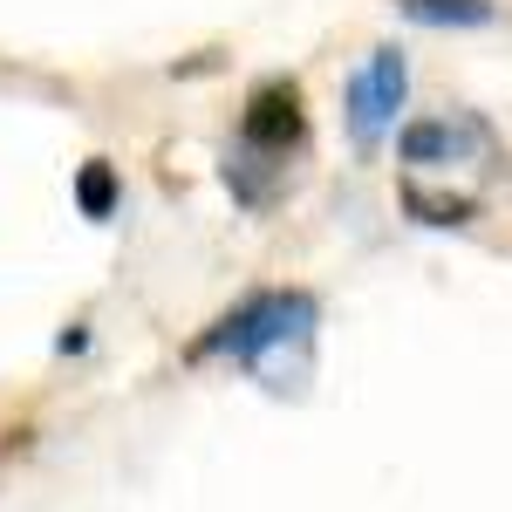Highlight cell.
Instances as JSON below:
<instances>
[{"label": "cell", "instance_id": "obj_4", "mask_svg": "<svg viewBox=\"0 0 512 512\" xmlns=\"http://www.w3.org/2000/svg\"><path fill=\"white\" fill-rule=\"evenodd\" d=\"M485 144H492L485 117H410V123H396V164H403L410 178L451 171V164L478 158Z\"/></svg>", "mask_w": 512, "mask_h": 512}, {"label": "cell", "instance_id": "obj_2", "mask_svg": "<svg viewBox=\"0 0 512 512\" xmlns=\"http://www.w3.org/2000/svg\"><path fill=\"white\" fill-rule=\"evenodd\" d=\"M308 151V103H301V82L294 76H267L246 89V110H239V137L226 144V192L246 212H267L287 192V171Z\"/></svg>", "mask_w": 512, "mask_h": 512}, {"label": "cell", "instance_id": "obj_5", "mask_svg": "<svg viewBox=\"0 0 512 512\" xmlns=\"http://www.w3.org/2000/svg\"><path fill=\"white\" fill-rule=\"evenodd\" d=\"M403 212H410L417 226H472V219H478V198L431 192L424 178H403Z\"/></svg>", "mask_w": 512, "mask_h": 512}, {"label": "cell", "instance_id": "obj_6", "mask_svg": "<svg viewBox=\"0 0 512 512\" xmlns=\"http://www.w3.org/2000/svg\"><path fill=\"white\" fill-rule=\"evenodd\" d=\"M390 7L417 28H485L499 14V0H390Z\"/></svg>", "mask_w": 512, "mask_h": 512}, {"label": "cell", "instance_id": "obj_7", "mask_svg": "<svg viewBox=\"0 0 512 512\" xmlns=\"http://www.w3.org/2000/svg\"><path fill=\"white\" fill-rule=\"evenodd\" d=\"M117 198H123V178H117V164L110 158H89L76 171V205H82V219H110L117 212Z\"/></svg>", "mask_w": 512, "mask_h": 512}, {"label": "cell", "instance_id": "obj_1", "mask_svg": "<svg viewBox=\"0 0 512 512\" xmlns=\"http://www.w3.org/2000/svg\"><path fill=\"white\" fill-rule=\"evenodd\" d=\"M315 328H321V301L308 287H260V294L233 301L205 335H192L185 362H219L226 355L239 369H253L267 390H287V355L315 349Z\"/></svg>", "mask_w": 512, "mask_h": 512}, {"label": "cell", "instance_id": "obj_3", "mask_svg": "<svg viewBox=\"0 0 512 512\" xmlns=\"http://www.w3.org/2000/svg\"><path fill=\"white\" fill-rule=\"evenodd\" d=\"M403 103H410V55H403L396 41H383V48H369V55L349 69V82H342L349 137L362 144V151H376L383 137H396Z\"/></svg>", "mask_w": 512, "mask_h": 512}]
</instances>
